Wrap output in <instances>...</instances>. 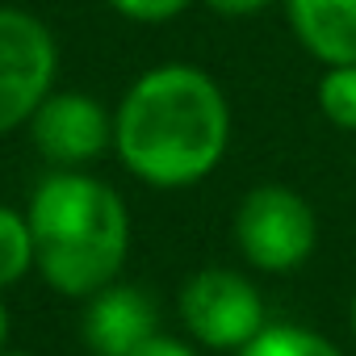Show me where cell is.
<instances>
[{
	"label": "cell",
	"mask_w": 356,
	"mask_h": 356,
	"mask_svg": "<svg viewBox=\"0 0 356 356\" xmlns=\"http://www.w3.org/2000/svg\"><path fill=\"white\" fill-rule=\"evenodd\" d=\"M298 47L323 67L356 63V0H281Z\"/></svg>",
	"instance_id": "cell-8"
},
{
	"label": "cell",
	"mask_w": 356,
	"mask_h": 356,
	"mask_svg": "<svg viewBox=\"0 0 356 356\" xmlns=\"http://www.w3.org/2000/svg\"><path fill=\"white\" fill-rule=\"evenodd\" d=\"M314 101H318V113L335 130H356V63H348V67H323Z\"/></svg>",
	"instance_id": "cell-11"
},
{
	"label": "cell",
	"mask_w": 356,
	"mask_h": 356,
	"mask_svg": "<svg viewBox=\"0 0 356 356\" xmlns=\"http://www.w3.org/2000/svg\"><path fill=\"white\" fill-rule=\"evenodd\" d=\"M231 101L197 63L147 67L113 109V151L151 189H193L227 159Z\"/></svg>",
	"instance_id": "cell-1"
},
{
	"label": "cell",
	"mask_w": 356,
	"mask_h": 356,
	"mask_svg": "<svg viewBox=\"0 0 356 356\" xmlns=\"http://www.w3.org/2000/svg\"><path fill=\"white\" fill-rule=\"evenodd\" d=\"M176 314H181L189 339L210 352H243L268 327L264 293L256 289V281L222 264L197 268L181 285Z\"/></svg>",
	"instance_id": "cell-4"
},
{
	"label": "cell",
	"mask_w": 356,
	"mask_h": 356,
	"mask_svg": "<svg viewBox=\"0 0 356 356\" xmlns=\"http://www.w3.org/2000/svg\"><path fill=\"white\" fill-rule=\"evenodd\" d=\"M235 248L239 256L268 277H289L306 268L318 248V214L306 193L293 185H256L235 210Z\"/></svg>",
	"instance_id": "cell-3"
},
{
	"label": "cell",
	"mask_w": 356,
	"mask_h": 356,
	"mask_svg": "<svg viewBox=\"0 0 356 356\" xmlns=\"http://www.w3.org/2000/svg\"><path fill=\"white\" fill-rule=\"evenodd\" d=\"M9 327H13L9 323V306L0 302V352H5V343H9Z\"/></svg>",
	"instance_id": "cell-15"
},
{
	"label": "cell",
	"mask_w": 356,
	"mask_h": 356,
	"mask_svg": "<svg viewBox=\"0 0 356 356\" xmlns=\"http://www.w3.org/2000/svg\"><path fill=\"white\" fill-rule=\"evenodd\" d=\"M80 335L92 356H134L151 335H159V306L143 285L113 281L84 298Z\"/></svg>",
	"instance_id": "cell-7"
},
{
	"label": "cell",
	"mask_w": 356,
	"mask_h": 356,
	"mask_svg": "<svg viewBox=\"0 0 356 356\" xmlns=\"http://www.w3.org/2000/svg\"><path fill=\"white\" fill-rule=\"evenodd\" d=\"M0 356H38V352H0Z\"/></svg>",
	"instance_id": "cell-17"
},
{
	"label": "cell",
	"mask_w": 356,
	"mask_h": 356,
	"mask_svg": "<svg viewBox=\"0 0 356 356\" xmlns=\"http://www.w3.org/2000/svg\"><path fill=\"white\" fill-rule=\"evenodd\" d=\"M113 13H122L126 22H138V26H163L172 17H181L193 0H105Z\"/></svg>",
	"instance_id": "cell-12"
},
{
	"label": "cell",
	"mask_w": 356,
	"mask_h": 356,
	"mask_svg": "<svg viewBox=\"0 0 356 356\" xmlns=\"http://www.w3.org/2000/svg\"><path fill=\"white\" fill-rule=\"evenodd\" d=\"M30 143L51 168H84L113 147V113L92 92H51L30 118Z\"/></svg>",
	"instance_id": "cell-6"
},
{
	"label": "cell",
	"mask_w": 356,
	"mask_h": 356,
	"mask_svg": "<svg viewBox=\"0 0 356 356\" xmlns=\"http://www.w3.org/2000/svg\"><path fill=\"white\" fill-rule=\"evenodd\" d=\"M348 327H352V339H356V293H352V306H348Z\"/></svg>",
	"instance_id": "cell-16"
},
{
	"label": "cell",
	"mask_w": 356,
	"mask_h": 356,
	"mask_svg": "<svg viewBox=\"0 0 356 356\" xmlns=\"http://www.w3.org/2000/svg\"><path fill=\"white\" fill-rule=\"evenodd\" d=\"M55 34L26 9L0 5V134L30 126L34 109L55 92Z\"/></svg>",
	"instance_id": "cell-5"
},
{
	"label": "cell",
	"mask_w": 356,
	"mask_h": 356,
	"mask_svg": "<svg viewBox=\"0 0 356 356\" xmlns=\"http://www.w3.org/2000/svg\"><path fill=\"white\" fill-rule=\"evenodd\" d=\"M235 356H343L339 343L302 323H268L243 352Z\"/></svg>",
	"instance_id": "cell-9"
},
{
	"label": "cell",
	"mask_w": 356,
	"mask_h": 356,
	"mask_svg": "<svg viewBox=\"0 0 356 356\" xmlns=\"http://www.w3.org/2000/svg\"><path fill=\"white\" fill-rule=\"evenodd\" d=\"M34 273L63 298H92L130 260V210L122 193L80 168H51L30 206Z\"/></svg>",
	"instance_id": "cell-2"
},
{
	"label": "cell",
	"mask_w": 356,
	"mask_h": 356,
	"mask_svg": "<svg viewBox=\"0 0 356 356\" xmlns=\"http://www.w3.org/2000/svg\"><path fill=\"white\" fill-rule=\"evenodd\" d=\"M202 5L218 17H256V13L281 5V0H202Z\"/></svg>",
	"instance_id": "cell-13"
},
{
	"label": "cell",
	"mask_w": 356,
	"mask_h": 356,
	"mask_svg": "<svg viewBox=\"0 0 356 356\" xmlns=\"http://www.w3.org/2000/svg\"><path fill=\"white\" fill-rule=\"evenodd\" d=\"M26 273H34V235L30 218L0 202V289L17 285Z\"/></svg>",
	"instance_id": "cell-10"
},
{
	"label": "cell",
	"mask_w": 356,
	"mask_h": 356,
	"mask_svg": "<svg viewBox=\"0 0 356 356\" xmlns=\"http://www.w3.org/2000/svg\"><path fill=\"white\" fill-rule=\"evenodd\" d=\"M134 356H202V352H197L193 343H185V339H176V335H163V331H159V335H151Z\"/></svg>",
	"instance_id": "cell-14"
}]
</instances>
